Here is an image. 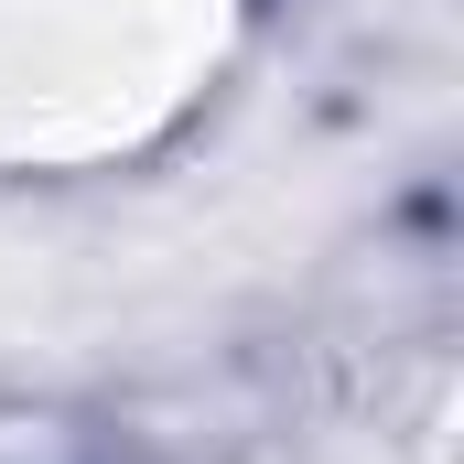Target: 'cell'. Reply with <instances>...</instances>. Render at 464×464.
Here are the masks:
<instances>
[{
  "label": "cell",
  "instance_id": "1",
  "mask_svg": "<svg viewBox=\"0 0 464 464\" xmlns=\"http://www.w3.org/2000/svg\"><path fill=\"white\" fill-rule=\"evenodd\" d=\"M0 464H109V432L65 400H0Z\"/></svg>",
  "mask_w": 464,
  "mask_h": 464
}]
</instances>
